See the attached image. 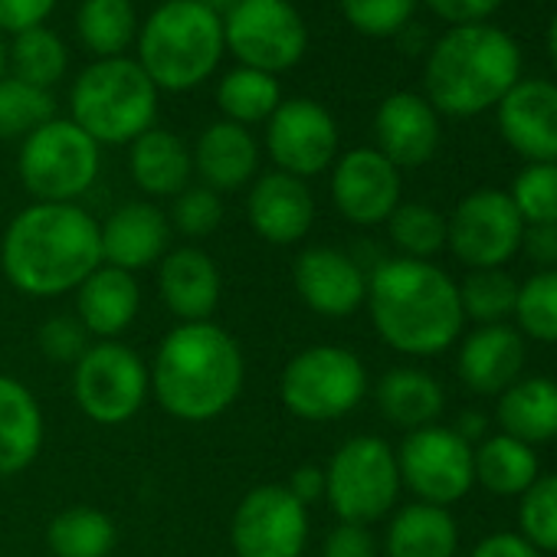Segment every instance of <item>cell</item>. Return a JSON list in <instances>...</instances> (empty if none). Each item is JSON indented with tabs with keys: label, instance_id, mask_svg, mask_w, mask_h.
Segmentation results:
<instances>
[{
	"label": "cell",
	"instance_id": "1",
	"mask_svg": "<svg viewBox=\"0 0 557 557\" xmlns=\"http://www.w3.org/2000/svg\"><path fill=\"white\" fill-rule=\"evenodd\" d=\"M0 265L24 296L76 293L102 265L99 220L79 203H30L0 239Z\"/></svg>",
	"mask_w": 557,
	"mask_h": 557
},
{
	"label": "cell",
	"instance_id": "2",
	"mask_svg": "<svg viewBox=\"0 0 557 557\" xmlns=\"http://www.w3.org/2000/svg\"><path fill=\"white\" fill-rule=\"evenodd\" d=\"M364 302L377 335L400 355L433 358L462 335L459 286L430 259H384L368 278Z\"/></svg>",
	"mask_w": 557,
	"mask_h": 557
},
{
	"label": "cell",
	"instance_id": "3",
	"mask_svg": "<svg viewBox=\"0 0 557 557\" xmlns=\"http://www.w3.org/2000/svg\"><path fill=\"white\" fill-rule=\"evenodd\" d=\"M148 374L158 404L171 417L207 423L236 404L246 364L226 329L213 322H181L161 342Z\"/></svg>",
	"mask_w": 557,
	"mask_h": 557
},
{
	"label": "cell",
	"instance_id": "4",
	"mask_svg": "<svg viewBox=\"0 0 557 557\" xmlns=\"http://www.w3.org/2000/svg\"><path fill=\"white\" fill-rule=\"evenodd\" d=\"M518 79L521 47L495 24L449 27L426 47L423 92L440 115H482L495 109Z\"/></svg>",
	"mask_w": 557,
	"mask_h": 557
},
{
	"label": "cell",
	"instance_id": "5",
	"mask_svg": "<svg viewBox=\"0 0 557 557\" xmlns=\"http://www.w3.org/2000/svg\"><path fill=\"white\" fill-rule=\"evenodd\" d=\"M135 53L158 92H190L213 76L226 53L223 17L203 0H168L138 27Z\"/></svg>",
	"mask_w": 557,
	"mask_h": 557
},
{
	"label": "cell",
	"instance_id": "6",
	"mask_svg": "<svg viewBox=\"0 0 557 557\" xmlns=\"http://www.w3.org/2000/svg\"><path fill=\"white\" fill-rule=\"evenodd\" d=\"M158 86L132 57L89 63L70 89V119L102 148L132 145L154 128Z\"/></svg>",
	"mask_w": 557,
	"mask_h": 557
},
{
	"label": "cell",
	"instance_id": "7",
	"mask_svg": "<svg viewBox=\"0 0 557 557\" xmlns=\"http://www.w3.org/2000/svg\"><path fill=\"white\" fill-rule=\"evenodd\" d=\"M99 145L73 122L50 119L30 132L17 154V174L37 203H76L99 177Z\"/></svg>",
	"mask_w": 557,
	"mask_h": 557
},
{
	"label": "cell",
	"instance_id": "8",
	"mask_svg": "<svg viewBox=\"0 0 557 557\" xmlns=\"http://www.w3.org/2000/svg\"><path fill=\"white\" fill-rule=\"evenodd\" d=\"M364 361L338 345H315L299 351L278 377V397H283L286 410L309 423L348 417L364 400Z\"/></svg>",
	"mask_w": 557,
	"mask_h": 557
},
{
	"label": "cell",
	"instance_id": "9",
	"mask_svg": "<svg viewBox=\"0 0 557 557\" xmlns=\"http://www.w3.org/2000/svg\"><path fill=\"white\" fill-rule=\"evenodd\" d=\"M400 495L397 453L381 436L345 440L325 469V498L335 515L348 524L381 521Z\"/></svg>",
	"mask_w": 557,
	"mask_h": 557
},
{
	"label": "cell",
	"instance_id": "10",
	"mask_svg": "<svg viewBox=\"0 0 557 557\" xmlns=\"http://www.w3.org/2000/svg\"><path fill=\"white\" fill-rule=\"evenodd\" d=\"M223 17V44L236 66L289 73L309 50V27L293 0H236Z\"/></svg>",
	"mask_w": 557,
	"mask_h": 557
},
{
	"label": "cell",
	"instance_id": "11",
	"mask_svg": "<svg viewBox=\"0 0 557 557\" xmlns=\"http://www.w3.org/2000/svg\"><path fill=\"white\" fill-rule=\"evenodd\" d=\"M151 391L148 364L119 342L89 345L73 364V397L79 410L102 426L128 423Z\"/></svg>",
	"mask_w": 557,
	"mask_h": 557
},
{
	"label": "cell",
	"instance_id": "12",
	"mask_svg": "<svg viewBox=\"0 0 557 557\" xmlns=\"http://www.w3.org/2000/svg\"><path fill=\"white\" fill-rule=\"evenodd\" d=\"M400 485L420 502L449 508L462 502L475 485L472 446L453 426H423L407 433L397 449Z\"/></svg>",
	"mask_w": 557,
	"mask_h": 557
},
{
	"label": "cell",
	"instance_id": "13",
	"mask_svg": "<svg viewBox=\"0 0 557 557\" xmlns=\"http://www.w3.org/2000/svg\"><path fill=\"white\" fill-rule=\"evenodd\" d=\"M524 236V220L508 190L479 187L466 194L446 220V246L469 269H502Z\"/></svg>",
	"mask_w": 557,
	"mask_h": 557
},
{
	"label": "cell",
	"instance_id": "14",
	"mask_svg": "<svg viewBox=\"0 0 557 557\" xmlns=\"http://www.w3.org/2000/svg\"><path fill=\"white\" fill-rule=\"evenodd\" d=\"M230 541L236 557H302L309 508L286 485H259L236 505Z\"/></svg>",
	"mask_w": 557,
	"mask_h": 557
},
{
	"label": "cell",
	"instance_id": "15",
	"mask_svg": "<svg viewBox=\"0 0 557 557\" xmlns=\"http://www.w3.org/2000/svg\"><path fill=\"white\" fill-rule=\"evenodd\" d=\"M265 151L275 171L315 177L338 158V122L315 99H283L265 122Z\"/></svg>",
	"mask_w": 557,
	"mask_h": 557
},
{
	"label": "cell",
	"instance_id": "16",
	"mask_svg": "<svg viewBox=\"0 0 557 557\" xmlns=\"http://www.w3.org/2000/svg\"><path fill=\"white\" fill-rule=\"evenodd\" d=\"M400 168L377 148H351L332 164V200L338 213L358 226L387 223L400 207Z\"/></svg>",
	"mask_w": 557,
	"mask_h": 557
},
{
	"label": "cell",
	"instance_id": "17",
	"mask_svg": "<svg viewBox=\"0 0 557 557\" xmlns=\"http://www.w3.org/2000/svg\"><path fill=\"white\" fill-rule=\"evenodd\" d=\"M502 141L528 164H557V83L518 79L495 106Z\"/></svg>",
	"mask_w": 557,
	"mask_h": 557
},
{
	"label": "cell",
	"instance_id": "18",
	"mask_svg": "<svg viewBox=\"0 0 557 557\" xmlns=\"http://www.w3.org/2000/svg\"><path fill=\"white\" fill-rule=\"evenodd\" d=\"M299 299L325 319H345L368 299V275L361 262L335 246H309L293 265Z\"/></svg>",
	"mask_w": 557,
	"mask_h": 557
},
{
	"label": "cell",
	"instance_id": "19",
	"mask_svg": "<svg viewBox=\"0 0 557 557\" xmlns=\"http://www.w3.org/2000/svg\"><path fill=\"white\" fill-rule=\"evenodd\" d=\"M246 216L259 239L272 246H293L306 239L315 223V197L302 177L269 171L252 181Z\"/></svg>",
	"mask_w": 557,
	"mask_h": 557
},
{
	"label": "cell",
	"instance_id": "20",
	"mask_svg": "<svg viewBox=\"0 0 557 557\" xmlns=\"http://www.w3.org/2000/svg\"><path fill=\"white\" fill-rule=\"evenodd\" d=\"M377 151L394 168H420L440 151V112L417 92H391L374 112Z\"/></svg>",
	"mask_w": 557,
	"mask_h": 557
},
{
	"label": "cell",
	"instance_id": "21",
	"mask_svg": "<svg viewBox=\"0 0 557 557\" xmlns=\"http://www.w3.org/2000/svg\"><path fill=\"white\" fill-rule=\"evenodd\" d=\"M99 239L102 262L135 275L138 269H148L168 256L171 220L168 213H161V207L148 200H132L112 210L106 223H99Z\"/></svg>",
	"mask_w": 557,
	"mask_h": 557
},
{
	"label": "cell",
	"instance_id": "22",
	"mask_svg": "<svg viewBox=\"0 0 557 557\" xmlns=\"http://www.w3.org/2000/svg\"><path fill=\"white\" fill-rule=\"evenodd\" d=\"M459 381L472 394L498 397L505 394L524 368V338L511 325H479L462 338L459 348Z\"/></svg>",
	"mask_w": 557,
	"mask_h": 557
},
{
	"label": "cell",
	"instance_id": "23",
	"mask_svg": "<svg viewBox=\"0 0 557 557\" xmlns=\"http://www.w3.org/2000/svg\"><path fill=\"white\" fill-rule=\"evenodd\" d=\"M158 289L164 306L181 322H210L220 306L223 278L213 256L197 246H181L161 259Z\"/></svg>",
	"mask_w": 557,
	"mask_h": 557
},
{
	"label": "cell",
	"instance_id": "24",
	"mask_svg": "<svg viewBox=\"0 0 557 557\" xmlns=\"http://www.w3.org/2000/svg\"><path fill=\"white\" fill-rule=\"evenodd\" d=\"M194 174L213 194H233L256 177L259 168V145L249 128L236 122H213L200 132L194 151Z\"/></svg>",
	"mask_w": 557,
	"mask_h": 557
},
{
	"label": "cell",
	"instance_id": "25",
	"mask_svg": "<svg viewBox=\"0 0 557 557\" xmlns=\"http://www.w3.org/2000/svg\"><path fill=\"white\" fill-rule=\"evenodd\" d=\"M138 306H141V289L135 283V275L106 262L76 289L79 322L99 342H112L115 335H122L135 322Z\"/></svg>",
	"mask_w": 557,
	"mask_h": 557
},
{
	"label": "cell",
	"instance_id": "26",
	"mask_svg": "<svg viewBox=\"0 0 557 557\" xmlns=\"http://www.w3.org/2000/svg\"><path fill=\"white\" fill-rule=\"evenodd\" d=\"M128 171L132 181L148 197H177L190 187L194 158L190 148L168 128H148L128 148Z\"/></svg>",
	"mask_w": 557,
	"mask_h": 557
},
{
	"label": "cell",
	"instance_id": "27",
	"mask_svg": "<svg viewBox=\"0 0 557 557\" xmlns=\"http://www.w3.org/2000/svg\"><path fill=\"white\" fill-rule=\"evenodd\" d=\"M44 446V410L27 384L0 374V475L24 472Z\"/></svg>",
	"mask_w": 557,
	"mask_h": 557
},
{
	"label": "cell",
	"instance_id": "28",
	"mask_svg": "<svg viewBox=\"0 0 557 557\" xmlns=\"http://www.w3.org/2000/svg\"><path fill=\"white\" fill-rule=\"evenodd\" d=\"M495 417L502 433L528 446L557 440V381L518 377L505 394H498Z\"/></svg>",
	"mask_w": 557,
	"mask_h": 557
},
{
	"label": "cell",
	"instance_id": "29",
	"mask_svg": "<svg viewBox=\"0 0 557 557\" xmlns=\"http://www.w3.org/2000/svg\"><path fill=\"white\" fill-rule=\"evenodd\" d=\"M377 407L381 413L394 423V426H404V430H423V426H433L446 407V394H443V384L420 371V368H394L387 371L381 381H377Z\"/></svg>",
	"mask_w": 557,
	"mask_h": 557
},
{
	"label": "cell",
	"instance_id": "30",
	"mask_svg": "<svg viewBox=\"0 0 557 557\" xmlns=\"http://www.w3.org/2000/svg\"><path fill=\"white\" fill-rule=\"evenodd\" d=\"M459 528L449 508L410 502L387 528V557H456Z\"/></svg>",
	"mask_w": 557,
	"mask_h": 557
},
{
	"label": "cell",
	"instance_id": "31",
	"mask_svg": "<svg viewBox=\"0 0 557 557\" xmlns=\"http://www.w3.org/2000/svg\"><path fill=\"white\" fill-rule=\"evenodd\" d=\"M472 466H475V482L502 498L524 495V488L541 475L534 446L508 433L485 436L479 446H472Z\"/></svg>",
	"mask_w": 557,
	"mask_h": 557
},
{
	"label": "cell",
	"instance_id": "32",
	"mask_svg": "<svg viewBox=\"0 0 557 557\" xmlns=\"http://www.w3.org/2000/svg\"><path fill=\"white\" fill-rule=\"evenodd\" d=\"M138 27L132 0H83L76 11V37L96 60L125 57L138 40Z\"/></svg>",
	"mask_w": 557,
	"mask_h": 557
},
{
	"label": "cell",
	"instance_id": "33",
	"mask_svg": "<svg viewBox=\"0 0 557 557\" xmlns=\"http://www.w3.org/2000/svg\"><path fill=\"white\" fill-rule=\"evenodd\" d=\"M283 102V86H278V76L249 70V66H236L230 70L220 86H216V106L223 112L226 122H236L243 128L269 122V115Z\"/></svg>",
	"mask_w": 557,
	"mask_h": 557
},
{
	"label": "cell",
	"instance_id": "34",
	"mask_svg": "<svg viewBox=\"0 0 557 557\" xmlns=\"http://www.w3.org/2000/svg\"><path fill=\"white\" fill-rule=\"evenodd\" d=\"M53 557H109L115 547V521L89 505L60 511L47 528Z\"/></svg>",
	"mask_w": 557,
	"mask_h": 557
},
{
	"label": "cell",
	"instance_id": "35",
	"mask_svg": "<svg viewBox=\"0 0 557 557\" xmlns=\"http://www.w3.org/2000/svg\"><path fill=\"white\" fill-rule=\"evenodd\" d=\"M70 70V50L57 30L34 27L17 37H11V76L37 86V89H53Z\"/></svg>",
	"mask_w": 557,
	"mask_h": 557
},
{
	"label": "cell",
	"instance_id": "36",
	"mask_svg": "<svg viewBox=\"0 0 557 557\" xmlns=\"http://www.w3.org/2000/svg\"><path fill=\"white\" fill-rule=\"evenodd\" d=\"M462 315L475 325H505L515 315L518 278L505 269H472L459 286Z\"/></svg>",
	"mask_w": 557,
	"mask_h": 557
},
{
	"label": "cell",
	"instance_id": "37",
	"mask_svg": "<svg viewBox=\"0 0 557 557\" xmlns=\"http://www.w3.org/2000/svg\"><path fill=\"white\" fill-rule=\"evenodd\" d=\"M50 119H57V102L50 89H37L11 73L0 79V138L24 141Z\"/></svg>",
	"mask_w": 557,
	"mask_h": 557
},
{
	"label": "cell",
	"instance_id": "38",
	"mask_svg": "<svg viewBox=\"0 0 557 557\" xmlns=\"http://www.w3.org/2000/svg\"><path fill=\"white\" fill-rule=\"evenodd\" d=\"M387 230L407 259H433L446 249V216L430 203H400L391 213Z\"/></svg>",
	"mask_w": 557,
	"mask_h": 557
},
{
	"label": "cell",
	"instance_id": "39",
	"mask_svg": "<svg viewBox=\"0 0 557 557\" xmlns=\"http://www.w3.org/2000/svg\"><path fill=\"white\" fill-rule=\"evenodd\" d=\"M515 319L521 335L541 345H557V269H537L518 283Z\"/></svg>",
	"mask_w": 557,
	"mask_h": 557
},
{
	"label": "cell",
	"instance_id": "40",
	"mask_svg": "<svg viewBox=\"0 0 557 557\" xmlns=\"http://www.w3.org/2000/svg\"><path fill=\"white\" fill-rule=\"evenodd\" d=\"M518 534L541 554L557 550V472L537 475L518 495Z\"/></svg>",
	"mask_w": 557,
	"mask_h": 557
},
{
	"label": "cell",
	"instance_id": "41",
	"mask_svg": "<svg viewBox=\"0 0 557 557\" xmlns=\"http://www.w3.org/2000/svg\"><path fill=\"white\" fill-rule=\"evenodd\" d=\"M508 197L524 226H557V164H528L515 177Z\"/></svg>",
	"mask_w": 557,
	"mask_h": 557
},
{
	"label": "cell",
	"instance_id": "42",
	"mask_svg": "<svg viewBox=\"0 0 557 557\" xmlns=\"http://www.w3.org/2000/svg\"><path fill=\"white\" fill-rule=\"evenodd\" d=\"M420 0H342L345 21L364 37H397L413 24Z\"/></svg>",
	"mask_w": 557,
	"mask_h": 557
},
{
	"label": "cell",
	"instance_id": "43",
	"mask_svg": "<svg viewBox=\"0 0 557 557\" xmlns=\"http://www.w3.org/2000/svg\"><path fill=\"white\" fill-rule=\"evenodd\" d=\"M223 220V200L220 194H213L210 187H187L174 197L171 207V226L190 239L210 236Z\"/></svg>",
	"mask_w": 557,
	"mask_h": 557
},
{
	"label": "cell",
	"instance_id": "44",
	"mask_svg": "<svg viewBox=\"0 0 557 557\" xmlns=\"http://www.w3.org/2000/svg\"><path fill=\"white\" fill-rule=\"evenodd\" d=\"M89 348V332L73 315H57L40 329V351L57 364H76Z\"/></svg>",
	"mask_w": 557,
	"mask_h": 557
},
{
	"label": "cell",
	"instance_id": "45",
	"mask_svg": "<svg viewBox=\"0 0 557 557\" xmlns=\"http://www.w3.org/2000/svg\"><path fill=\"white\" fill-rule=\"evenodd\" d=\"M57 11V0H0V34L17 37L24 30L44 27Z\"/></svg>",
	"mask_w": 557,
	"mask_h": 557
},
{
	"label": "cell",
	"instance_id": "46",
	"mask_svg": "<svg viewBox=\"0 0 557 557\" xmlns=\"http://www.w3.org/2000/svg\"><path fill=\"white\" fill-rule=\"evenodd\" d=\"M443 24L449 27H469V24H488V17L502 8V0H420Z\"/></svg>",
	"mask_w": 557,
	"mask_h": 557
},
{
	"label": "cell",
	"instance_id": "47",
	"mask_svg": "<svg viewBox=\"0 0 557 557\" xmlns=\"http://www.w3.org/2000/svg\"><path fill=\"white\" fill-rule=\"evenodd\" d=\"M322 557H377V541L364 524L342 521L322 547Z\"/></svg>",
	"mask_w": 557,
	"mask_h": 557
},
{
	"label": "cell",
	"instance_id": "48",
	"mask_svg": "<svg viewBox=\"0 0 557 557\" xmlns=\"http://www.w3.org/2000/svg\"><path fill=\"white\" fill-rule=\"evenodd\" d=\"M521 252L537 265V269H557V226H524L521 236Z\"/></svg>",
	"mask_w": 557,
	"mask_h": 557
},
{
	"label": "cell",
	"instance_id": "49",
	"mask_svg": "<svg viewBox=\"0 0 557 557\" xmlns=\"http://www.w3.org/2000/svg\"><path fill=\"white\" fill-rule=\"evenodd\" d=\"M469 557H544L537 547H531L521 534H515V531H495V534H488V537H482L472 550H469Z\"/></svg>",
	"mask_w": 557,
	"mask_h": 557
},
{
	"label": "cell",
	"instance_id": "50",
	"mask_svg": "<svg viewBox=\"0 0 557 557\" xmlns=\"http://www.w3.org/2000/svg\"><path fill=\"white\" fill-rule=\"evenodd\" d=\"M286 488L309 508L312 502H319V498L325 495V469H319V466H302V469L293 472V479H289Z\"/></svg>",
	"mask_w": 557,
	"mask_h": 557
},
{
	"label": "cell",
	"instance_id": "51",
	"mask_svg": "<svg viewBox=\"0 0 557 557\" xmlns=\"http://www.w3.org/2000/svg\"><path fill=\"white\" fill-rule=\"evenodd\" d=\"M469 446L472 443H482L485 440V430H488V417L485 413H475V410H466L459 420H456V426H453Z\"/></svg>",
	"mask_w": 557,
	"mask_h": 557
},
{
	"label": "cell",
	"instance_id": "52",
	"mask_svg": "<svg viewBox=\"0 0 557 557\" xmlns=\"http://www.w3.org/2000/svg\"><path fill=\"white\" fill-rule=\"evenodd\" d=\"M8 70H11V40L8 34H0V79L8 76Z\"/></svg>",
	"mask_w": 557,
	"mask_h": 557
},
{
	"label": "cell",
	"instance_id": "53",
	"mask_svg": "<svg viewBox=\"0 0 557 557\" xmlns=\"http://www.w3.org/2000/svg\"><path fill=\"white\" fill-rule=\"evenodd\" d=\"M547 53H550V63L557 66V17L547 27Z\"/></svg>",
	"mask_w": 557,
	"mask_h": 557
},
{
	"label": "cell",
	"instance_id": "54",
	"mask_svg": "<svg viewBox=\"0 0 557 557\" xmlns=\"http://www.w3.org/2000/svg\"><path fill=\"white\" fill-rule=\"evenodd\" d=\"M203 4H207V8H213L216 14H223V11H230V8L236 4V0H203Z\"/></svg>",
	"mask_w": 557,
	"mask_h": 557
},
{
	"label": "cell",
	"instance_id": "55",
	"mask_svg": "<svg viewBox=\"0 0 557 557\" xmlns=\"http://www.w3.org/2000/svg\"><path fill=\"white\" fill-rule=\"evenodd\" d=\"M158 4H168V0H158Z\"/></svg>",
	"mask_w": 557,
	"mask_h": 557
}]
</instances>
